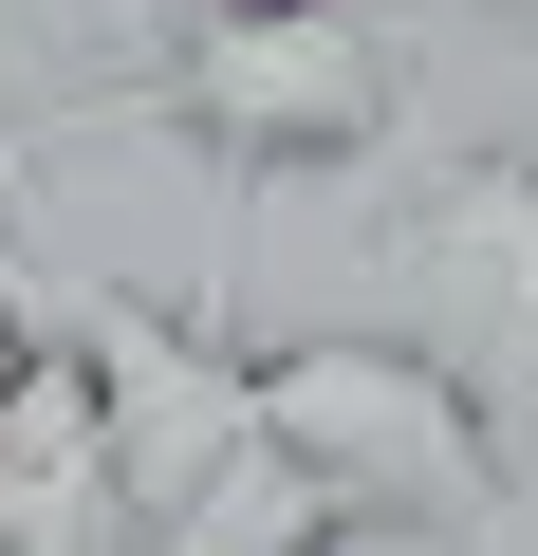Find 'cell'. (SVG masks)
Masks as SVG:
<instances>
[{
	"label": "cell",
	"instance_id": "1",
	"mask_svg": "<svg viewBox=\"0 0 538 556\" xmlns=\"http://www.w3.org/2000/svg\"><path fill=\"white\" fill-rule=\"evenodd\" d=\"M57 130H167L223 186H335L409 149V56L335 0H186L130 75L57 93Z\"/></svg>",
	"mask_w": 538,
	"mask_h": 556
},
{
	"label": "cell",
	"instance_id": "2",
	"mask_svg": "<svg viewBox=\"0 0 538 556\" xmlns=\"http://www.w3.org/2000/svg\"><path fill=\"white\" fill-rule=\"evenodd\" d=\"M353 298H372L353 334L427 353V371L483 408L501 482H538V149L409 130V149H390V204H372V241H353Z\"/></svg>",
	"mask_w": 538,
	"mask_h": 556
},
{
	"label": "cell",
	"instance_id": "3",
	"mask_svg": "<svg viewBox=\"0 0 538 556\" xmlns=\"http://www.w3.org/2000/svg\"><path fill=\"white\" fill-rule=\"evenodd\" d=\"M241 427L298 501H335V538H409V556H501V445L483 408L390 353V334H241Z\"/></svg>",
	"mask_w": 538,
	"mask_h": 556
},
{
	"label": "cell",
	"instance_id": "4",
	"mask_svg": "<svg viewBox=\"0 0 538 556\" xmlns=\"http://www.w3.org/2000/svg\"><path fill=\"white\" fill-rule=\"evenodd\" d=\"M75 371H93V445H112V556H149L260 427H241V316L204 298H130V278H38L20 298Z\"/></svg>",
	"mask_w": 538,
	"mask_h": 556
},
{
	"label": "cell",
	"instance_id": "5",
	"mask_svg": "<svg viewBox=\"0 0 538 556\" xmlns=\"http://www.w3.org/2000/svg\"><path fill=\"white\" fill-rule=\"evenodd\" d=\"M20 353H38V316H20V278H0V390H20Z\"/></svg>",
	"mask_w": 538,
	"mask_h": 556
}]
</instances>
